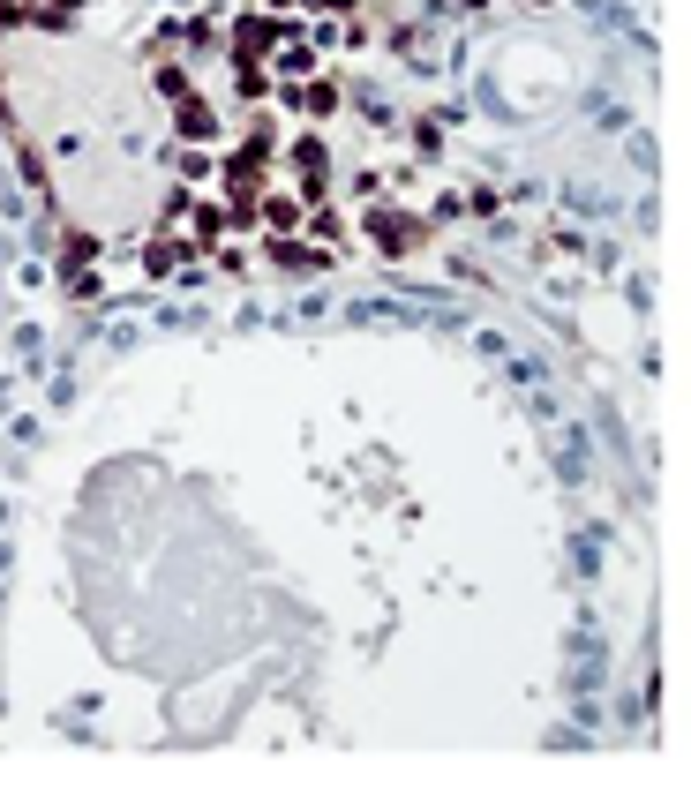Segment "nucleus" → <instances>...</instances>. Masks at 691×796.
<instances>
[{"label": "nucleus", "instance_id": "obj_2", "mask_svg": "<svg viewBox=\"0 0 691 796\" xmlns=\"http://www.w3.org/2000/svg\"><path fill=\"white\" fill-rule=\"evenodd\" d=\"M256 218H263V233L278 241V233L301 226V196H263V203H256Z\"/></svg>", "mask_w": 691, "mask_h": 796}, {"label": "nucleus", "instance_id": "obj_3", "mask_svg": "<svg viewBox=\"0 0 691 796\" xmlns=\"http://www.w3.org/2000/svg\"><path fill=\"white\" fill-rule=\"evenodd\" d=\"M181 128H188V136H218V121H211V106H196V98H188V106H181Z\"/></svg>", "mask_w": 691, "mask_h": 796}, {"label": "nucleus", "instance_id": "obj_1", "mask_svg": "<svg viewBox=\"0 0 691 796\" xmlns=\"http://www.w3.org/2000/svg\"><path fill=\"white\" fill-rule=\"evenodd\" d=\"M369 233H376V248H384V256H406V248H421V218H406V211H376V218H369Z\"/></svg>", "mask_w": 691, "mask_h": 796}]
</instances>
